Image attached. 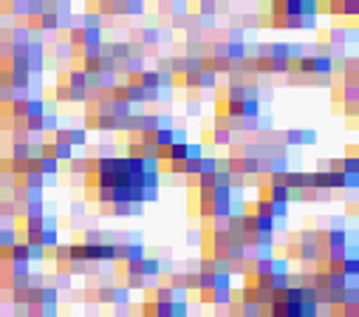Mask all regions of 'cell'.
Here are the masks:
<instances>
[{"mask_svg": "<svg viewBox=\"0 0 359 317\" xmlns=\"http://www.w3.org/2000/svg\"><path fill=\"white\" fill-rule=\"evenodd\" d=\"M40 26H43L45 32H57L60 29V14L57 11H43L40 14Z\"/></svg>", "mask_w": 359, "mask_h": 317, "instance_id": "obj_2", "label": "cell"}, {"mask_svg": "<svg viewBox=\"0 0 359 317\" xmlns=\"http://www.w3.org/2000/svg\"><path fill=\"white\" fill-rule=\"evenodd\" d=\"M229 116H243V102H229Z\"/></svg>", "mask_w": 359, "mask_h": 317, "instance_id": "obj_7", "label": "cell"}, {"mask_svg": "<svg viewBox=\"0 0 359 317\" xmlns=\"http://www.w3.org/2000/svg\"><path fill=\"white\" fill-rule=\"evenodd\" d=\"M297 71L314 74V57H303V60H297Z\"/></svg>", "mask_w": 359, "mask_h": 317, "instance_id": "obj_6", "label": "cell"}, {"mask_svg": "<svg viewBox=\"0 0 359 317\" xmlns=\"http://www.w3.org/2000/svg\"><path fill=\"white\" fill-rule=\"evenodd\" d=\"M271 201H289V198H294V192L286 187V184H271Z\"/></svg>", "mask_w": 359, "mask_h": 317, "instance_id": "obj_3", "label": "cell"}, {"mask_svg": "<svg viewBox=\"0 0 359 317\" xmlns=\"http://www.w3.org/2000/svg\"><path fill=\"white\" fill-rule=\"evenodd\" d=\"M57 145H85V130H60L57 133Z\"/></svg>", "mask_w": 359, "mask_h": 317, "instance_id": "obj_1", "label": "cell"}, {"mask_svg": "<svg viewBox=\"0 0 359 317\" xmlns=\"http://www.w3.org/2000/svg\"><path fill=\"white\" fill-rule=\"evenodd\" d=\"M142 258H145L142 244H130V247H124V260H142Z\"/></svg>", "mask_w": 359, "mask_h": 317, "instance_id": "obj_4", "label": "cell"}, {"mask_svg": "<svg viewBox=\"0 0 359 317\" xmlns=\"http://www.w3.org/2000/svg\"><path fill=\"white\" fill-rule=\"evenodd\" d=\"M215 11H218V3H215V0H201V14L204 17H215Z\"/></svg>", "mask_w": 359, "mask_h": 317, "instance_id": "obj_5", "label": "cell"}]
</instances>
